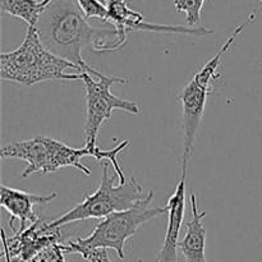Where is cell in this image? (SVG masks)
Listing matches in <instances>:
<instances>
[{"instance_id":"cell-7","label":"cell","mask_w":262,"mask_h":262,"mask_svg":"<svg viewBox=\"0 0 262 262\" xmlns=\"http://www.w3.org/2000/svg\"><path fill=\"white\" fill-rule=\"evenodd\" d=\"M82 81L86 89V123H84V138L86 146L96 147L97 135L100 127L110 119L113 110H123L129 114H140V107L132 100H123L115 96L110 89L114 84L127 83V79L119 77L102 76L95 79L92 74L82 72Z\"/></svg>"},{"instance_id":"cell-10","label":"cell","mask_w":262,"mask_h":262,"mask_svg":"<svg viewBox=\"0 0 262 262\" xmlns=\"http://www.w3.org/2000/svg\"><path fill=\"white\" fill-rule=\"evenodd\" d=\"M56 197H58L56 192H53L50 194H35L10 188L4 184L0 188V205L10 214V228H13V223L15 219L19 220L18 230H25L26 228L40 219L36 215L35 206L49 204Z\"/></svg>"},{"instance_id":"cell-15","label":"cell","mask_w":262,"mask_h":262,"mask_svg":"<svg viewBox=\"0 0 262 262\" xmlns=\"http://www.w3.org/2000/svg\"><path fill=\"white\" fill-rule=\"evenodd\" d=\"M77 3L89 20L97 18V19H101L102 22H106L107 10L105 5L101 4L99 0H77Z\"/></svg>"},{"instance_id":"cell-17","label":"cell","mask_w":262,"mask_h":262,"mask_svg":"<svg viewBox=\"0 0 262 262\" xmlns=\"http://www.w3.org/2000/svg\"><path fill=\"white\" fill-rule=\"evenodd\" d=\"M79 255L89 262H112L107 255V250L97 248V250H87L79 252Z\"/></svg>"},{"instance_id":"cell-1","label":"cell","mask_w":262,"mask_h":262,"mask_svg":"<svg viewBox=\"0 0 262 262\" xmlns=\"http://www.w3.org/2000/svg\"><path fill=\"white\" fill-rule=\"evenodd\" d=\"M36 28L51 53L76 64L81 73L86 72L96 78L104 74L83 60L82 50L89 45L96 53L120 49L117 31L92 27L77 0H50Z\"/></svg>"},{"instance_id":"cell-12","label":"cell","mask_w":262,"mask_h":262,"mask_svg":"<svg viewBox=\"0 0 262 262\" xmlns=\"http://www.w3.org/2000/svg\"><path fill=\"white\" fill-rule=\"evenodd\" d=\"M191 214L192 219L186 223V235L179 241L178 250L183 256L184 262H207L206 251V229L204 219L209 216V211H200L197 196L191 192Z\"/></svg>"},{"instance_id":"cell-18","label":"cell","mask_w":262,"mask_h":262,"mask_svg":"<svg viewBox=\"0 0 262 262\" xmlns=\"http://www.w3.org/2000/svg\"><path fill=\"white\" fill-rule=\"evenodd\" d=\"M257 2H260V3H261V4H262V0H257Z\"/></svg>"},{"instance_id":"cell-6","label":"cell","mask_w":262,"mask_h":262,"mask_svg":"<svg viewBox=\"0 0 262 262\" xmlns=\"http://www.w3.org/2000/svg\"><path fill=\"white\" fill-rule=\"evenodd\" d=\"M109 161H104L100 186L92 194L86 196L84 201L76 205L60 217L49 223L50 228H61L66 224L87 219H104L114 212L130 209L147 192L143 191L140 182L129 178L127 183L115 186L114 178L110 177Z\"/></svg>"},{"instance_id":"cell-9","label":"cell","mask_w":262,"mask_h":262,"mask_svg":"<svg viewBox=\"0 0 262 262\" xmlns=\"http://www.w3.org/2000/svg\"><path fill=\"white\" fill-rule=\"evenodd\" d=\"M107 10L106 22L114 26L118 32V41L122 48L127 42L128 32L130 31H148L160 33H179V35L204 36L211 35L214 31L205 27H187V26L156 25L146 22L143 15L128 7V0H99Z\"/></svg>"},{"instance_id":"cell-3","label":"cell","mask_w":262,"mask_h":262,"mask_svg":"<svg viewBox=\"0 0 262 262\" xmlns=\"http://www.w3.org/2000/svg\"><path fill=\"white\" fill-rule=\"evenodd\" d=\"M3 81L32 86L46 81L82 79L76 64L51 53L41 41L36 27H28L23 42L15 50L0 55Z\"/></svg>"},{"instance_id":"cell-5","label":"cell","mask_w":262,"mask_h":262,"mask_svg":"<svg viewBox=\"0 0 262 262\" xmlns=\"http://www.w3.org/2000/svg\"><path fill=\"white\" fill-rule=\"evenodd\" d=\"M255 14H251L246 22L238 26L234 31L225 40L222 48L211 59L206 61L204 67L193 76V78L187 83L182 91L179 100L182 102V113H183V158H182V170L188 169L189 160L193 154L194 140H196L197 130L201 124L202 117L206 106L207 96L212 92L211 83L220 78L217 73L220 64L225 54L230 50L234 41L242 31L247 27L250 23L253 22Z\"/></svg>"},{"instance_id":"cell-13","label":"cell","mask_w":262,"mask_h":262,"mask_svg":"<svg viewBox=\"0 0 262 262\" xmlns=\"http://www.w3.org/2000/svg\"><path fill=\"white\" fill-rule=\"evenodd\" d=\"M50 0H0V9L4 14L25 20L28 27H36Z\"/></svg>"},{"instance_id":"cell-11","label":"cell","mask_w":262,"mask_h":262,"mask_svg":"<svg viewBox=\"0 0 262 262\" xmlns=\"http://www.w3.org/2000/svg\"><path fill=\"white\" fill-rule=\"evenodd\" d=\"M186 178L187 170H182L181 179L177 184L176 191L166 205L168 225H166L163 247L156 257V262H178L179 233L183 225L184 211H186Z\"/></svg>"},{"instance_id":"cell-16","label":"cell","mask_w":262,"mask_h":262,"mask_svg":"<svg viewBox=\"0 0 262 262\" xmlns=\"http://www.w3.org/2000/svg\"><path fill=\"white\" fill-rule=\"evenodd\" d=\"M32 262H66L61 243H56L43 250L33 258Z\"/></svg>"},{"instance_id":"cell-8","label":"cell","mask_w":262,"mask_h":262,"mask_svg":"<svg viewBox=\"0 0 262 262\" xmlns=\"http://www.w3.org/2000/svg\"><path fill=\"white\" fill-rule=\"evenodd\" d=\"M5 262H32L33 258L50 246L61 243L60 228H50L49 223L38 219L25 230H15L12 237L2 229Z\"/></svg>"},{"instance_id":"cell-4","label":"cell","mask_w":262,"mask_h":262,"mask_svg":"<svg viewBox=\"0 0 262 262\" xmlns=\"http://www.w3.org/2000/svg\"><path fill=\"white\" fill-rule=\"evenodd\" d=\"M152 200L154 191L150 189L130 209L114 212L104 217L95 227L89 237L77 238L74 242L69 241L67 245H61L64 253L79 255L82 251L104 248V250H114L118 257L124 260L125 242L132 238L143 224L168 212L166 206H151Z\"/></svg>"},{"instance_id":"cell-14","label":"cell","mask_w":262,"mask_h":262,"mask_svg":"<svg viewBox=\"0 0 262 262\" xmlns=\"http://www.w3.org/2000/svg\"><path fill=\"white\" fill-rule=\"evenodd\" d=\"M205 2L206 0H174V8L178 13L186 14L187 27H196L201 23Z\"/></svg>"},{"instance_id":"cell-2","label":"cell","mask_w":262,"mask_h":262,"mask_svg":"<svg viewBox=\"0 0 262 262\" xmlns=\"http://www.w3.org/2000/svg\"><path fill=\"white\" fill-rule=\"evenodd\" d=\"M128 145H129V141L123 140L110 150H102L99 146L92 147V146L86 145L82 148H74L61 141L37 136L32 140L14 141L4 146L0 151V155L2 158L19 159L27 164V168L22 173V178H28L32 174L48 176L67 166H73L82 171L86 177H90L91 170L82 164V159L86 156H92L96 159L100 165L104 161H109L117 173L119 184H124L127 183V178L118 163L117 156L124 148H127Z\"/></svg>"}]
</instances>
